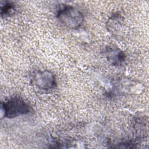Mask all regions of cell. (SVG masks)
<instances>
[{"label": "cell", "mask_w": 149, "mask_h": 149, "mask_svg": "<svg viewBox=\"0 0 149 149\" xmlns=\"http://www.w3.org/2000/svg\"><path fill=\"white\" fill-rule=\"evenodd\" d=\"M105 54L107 60L113 66H121L126 59L123 51L115 47H107Z\"/></svg>", "instance_id": "cell-5"}, {"label": "cell", "mask_w": 149, "mask_h": 149, "mask_svg": "<svg viewBox=\"0 0 149 149\" xmlns=\"http://www.w3.org/2000/svg\"><path fill=\"white\" fill-rule=\"evenodd\" d=\"M135 88L140 91L142 88L140 87L139 83H136L135 81L130 79H127L126 78L119 79L115 83V89L120 94L122 93L130 94L139 93Z\"/></svg>", "instance_id": "cell-4"}, {"label": "cell", "mask_w": 149, "mask_h": 149, "mask_svg": "<svg viewBox=\"0 0 149 149\" xmlns=\"http://www.w3.org/2000/svg\"><path fill=\"white\" fill-rule=\"evenodd\" d=\"M16 9V5L10 1H2L1 2V15L2 17H6L12 14Z\"/></svg>", "instance_id": "cell-6"}, {"label": "cell", "mask_w": 149, "mask_h": 149, "mask_svg": "<svg viewBox=\"0 0 149 149\" xmlns=\"http://www.w3.org/2000/svg\"><path fill=\"white\" fill-rule=\"evenodd\" d=\"M31 111V107L23 98L13 95L1 103V118L12 119L28 114Z\"/></svg>", "instance_id": "cell-1"}, {"label": "cell", "mask_w": 149, "mask_h": 149, "mask_svg": "<svg viewBox=\"0 0 149 149\" xmlns=\"http://www.w3.org/2000/svg\"><path fill=\"white\" fill-rule=\"evenodd\" d=\"M31 81L34 86L44 91L53 89L56 85L55 74L48 70L34 71L31 75Z\"/></svg>", "instance_id": "cell-3"}, {"label": "cell", "mask_w": 149, "mask_h": 149, "mask_svg": "<svg viewBox=\"0 0 149 149\" xmlns=\"http://www.w3.org/2000/svg\"><path fill=\"white\" fill-rule=\"evenodd\" d=\"M56 17L62 24L70 29L79 28L84 22L83 13L75 7L69 5L61 6L56 11Z\"/></svg>", "instance_id": "cell-2"}]
</instances>
